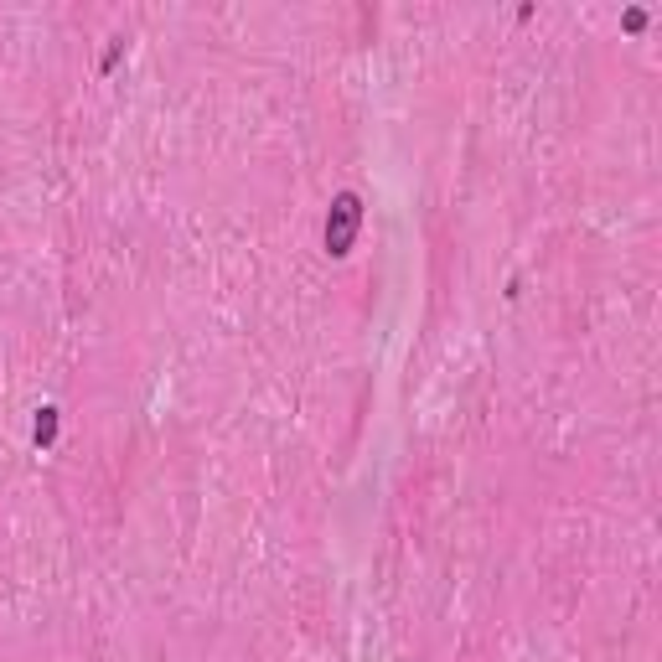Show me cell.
<instances>
[{
  "label": "cell",
  "mask_w": 662,
  "mask_h": 662,
  "mask_svg": "<svg viewBox=\"0 0 662 662\" xmlns=\"http://www.w3.org/2000/svg\"><path fill=\"white\" fill-rule=\"evenodd\" d=\"M125 47H130L125 37H114V42L104 47V57H99V73H114V68H119V57H125Z\"/></svg>",
  "instance_id": "3"
},
{
  "label": "cell",
  "mask_w": 662,
  "mask_h": 662,
  "mask_svg": "<svg viewBox=\"0 0 662 662\" xmlns=\"http://www.w3.org/2000/svg\"><path fill=\"white\" fill-rule=\"evenodd\" d=\"M57 425H63V419H57V409H52V404H42V409H37V419H32V440H37L42 450H52V445H57Z\"/></svg>",
  "instance_id": "2"
},
{
  "label": "cell",
  "mask_w": 662,
  "mask_h": 662,
  "mask_svg": "<svg viewBox=\"0 0 662 662\" xmlns=\"http://www.w3.org/2000/svg\"><path fill=\"white\" fill-rule=\"evenodd\" d=\"M621 26H626V32H642V26H647V11H637V6H631V11L621 16Z\"/></svg>",
  "instance_id": "4"
},
{
  "label": "cell",
  "mask_w": 662,
  "mask_h": 662,
  "mask_svg": "<svg viewBox=\"0 0 662 662\" xmlns=\"http://www.w3.org/2000/svg\"><path fill=\"white\" fill-rule=\"evenodd\" d=\"M357 228H363V197L357 192H337L326 207V223H321V244L331 259H347L357 244Z\"/></svg>",
  "instance_id": "1"
}]
</instances>
